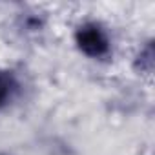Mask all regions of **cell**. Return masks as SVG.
I'll list each match as a JSON object with an SVG mask.
<instances>
[{"label": "cell", "instance_id": "cell-1", "mask_svg": "<svg viewBox=\"0 0 155 155\" xmlns=\"http://www.w3.org/2000/svg\"><path fill=\"white\" fill-rule=\"evenodd\" d=\"M75 46L84 57L104 60L111 55V37L108 29L97 20H86L75 28Z\"/></svg>", "mask_w": 155, "mask_h": 155}, {"label": "cell", "instance_id": "cell-2", "mask_svg": "<svg viewBox=\"0 0 155 155\" xmlns=\"http://www.w3.org/2000/svg\"><path fill=\"white\" fill-rule=\"evenodd\" d=\"M153 64H155V53H153V42L148 40L139 53L133 58V68L139 75H151L153 73Z\"/></svg>", "mask_w": 155, "mask_h": 155}, {"label": "cell", "instance_id": "cell-3", "mask_svg": "<svg viewBox=\"0 0 155 155\" xmlns=\"http://www.w3.org/2000/svg\"><path fill=\"white\" fill-rule=\"evenodd\" d=\"M17 88H18V82L15 79V75L8 69H0V110L13 99Z\"/></svg>", "mask_w": 155, "mask_h": 155}, {"label": "cell", "instance_id": "cell-4", "mask_svg": "<svg viewBox=\"0 0 155 155\" xmlns=\"http://www.w3.org/2000/svg\"><path fill=\"white\" fill-rule=\"evenodd\" d=\"M0 155H2V153H0Z\"/></svg>", "mask_w": 155, "mask_h": 155}]
</instances>
